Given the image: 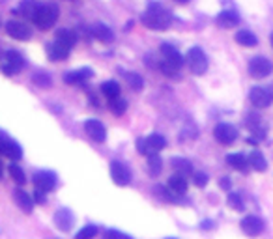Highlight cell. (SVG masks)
<instances>
[{"instance_id":"1","label":"cell","mask_w":273,"mask_h":239,"mask_svg":"<svg viewBox=\"0 0 273 239\" xmlns=\"http://www.w3.org/2000/svg\"><path fill=\"white\" fill-rule=\"evenodd\" d=\"M142 22L146 28L161 32V30H167L172 25V15L161 4H150L148 10L144 11V15H142Z\"/></svg>"},{"instance_id":"2","label":"cell","mask_w":273,"mask_h":239,"mask_svg":"<svg viewBox=\"0 0 273 239\" xmlns=\"http://www.w3.org/2000/svg\"><path fill=\"white\" fill-rule=\"evenodd\" d=\"M58 19V6L56 4H41L38 15L34 17V25L41 30H49Z\"/></svg>"},{"instance_id":"3","label":"cell","mask_w":273,"mask_h":239,"mask_svg":"<svg viewBox=\"0 0 273 239\" xmlns=\"http://www.w3.org/2000/svg\"><path fill=\"white\" fill-rule=\"evenodd\" d=\"M187 62H189V67H191L193 75H204L208 71V56L204 55V51L198 49V47H193V49L187 53Z\"/></svg>"},{"instance_id":"4","label":"cell","mask_w":273,"mask_h":239,"mask_svg":"<svg viewBox=\"0 0 273 239\" xmlns=\"http://www.w3.org/2000/svg\"><path fill=\"white\" fill-rule=\"evenodd\" d=\"M22 67H25V58L17 51H8L4 55V62H2V73L11 77L22 71Z\"/></svg>"},{"instance_id":"5","label":"cell","mask_w":273,"mask_h":239,"mask_svg":"<svg viewBox=\"0 0 273 239\" xmlns=\"http://www.w3.org/2000/svg\"><path fill=\"white\" fill-rule=\"evenodd\" d=\"M271 71H273V64L266 56H255L249 62V73H251V77L266 79L268 75H271Z\"/></svg>"},{"instance_id":"6","label":"cell","mask_w":273,"mask_h":239,"mask_svg":"<svg viewBox=\"0 0 273 239\" xmlns=\"http://www.w3.org/2000/svg\"><path fill=\"white\" fill-rule=\"evenodd\" d=\"M32 179H34L36 189L43 190V193H51V190L56 187V174H55V172H49V170L36 172Z\"/></svg>"},{"instance_id":"7","label":"cell","mask_w":273,"mask_h":239,"mask_svg":"<svg viewBox=\"0 0 273 239\" xmlns=\"http://www.w3.org/2000/svg\"><path fill=\"white\" fill-rule=\"evenodd\" d=\"M110 178H112V181H115L116 185H127L129 181H131V172H129V169H127L126 164L120 163V161H112L110 163Z\"/></svg>"},{"instance_id":"8","label":"cell","mask_w":273,"mask_h":239,"mask_svg":"<svg viewBox=\"0 0 273 239\" xmlns=\"http://www.w3.org/2000/svg\"><path fill=\"white\" fill-rule=\"evenodd\" d=\"M6 32L10 34L13 39H17V41H27V39H30V36H32L30 27H27V25L21 21H10L6 25Z\"/></svg>"},{"instance_id":"9","label":"cell","mask_w":273,"mask_h":239,"mask_svg":"<svg viewBox=\"0 0 273 239\" xmlns=\"http://www.w3.org/2000/svg\"><path fill=\"white\" fill-rule=\"evenodd\" d=\"M249 99H251V103L257 107V109H266L269 107L273 101V95L262 86H255L251 88V92H249Z\"/></svg>"},{"instance_id":"10","label":"cell","mask_w":273,"mask_h":239,"mask_svg":"<svg viewBox=\"0 0 273 239\" xmlns=\"http://www.w3.org/2000/svg\"><path fill=\"white\" fill-rule=\"evenodd\" d=\"M213 135H215L217 142L229 146V144H232V142L238 138V129L230 124H219L217 127H215V131H213Z\"/></svg>"},{"instance_id":"11","label":"cell","mask_w":273,"mask_h":239,"mask_svg":"<svg viewBox=\"0 0 273 239\" xmlns=\"http://www.w3.org/2000/svg\"><path fill=\"white\" fill-rule=\"evenodd\" d=\"M240 226L251 237H257V235H260L264 232V221L260 217H257V215H247L240 223Z\"/></svg>"},{"instance_id":"12","label":"cell","mask_w":273,"mask_h":239,"mask_svg":"<svg viewBox=\"0 0 273 239\" xmlns=\"http://www.w3.org/2000/svg\"><path fill=\"white\" fill-rule=\"evenodd\" d=\"M84 131H86V135L92 138L94 142H105L107 138V129H105V125L98 119H86L84 122Z\"/></svg>"},{"instance_id":"13","label":"cell","mask_w":273,"mask_h":239,"mask_svg":"<svg viewBox=\"0 0 273 239\" xmlns=\"http://www.w3.org/2000/svg\"><path fill=\"white\" fill-rule=\"evenodd\" d=\"M0 153H2V155H6V157L13 159V161L22 157L21 146H19L15 140H11L10 136H6V135H4V138H2V144H0Z\"/></svg>"},{"instance_id":"14","label":"cell","mask_w":273,"mask_h":239,"mask_svg":"<svg viewBox=\"0 0 273 239\" xmlns=\"http://www.w3.org/2000/svg\"><path fill=\"white\" fill-rule=\"evenodd\" d=\"M161 53H163L165 56V62H169V64L176 65V67H181L184 65V56L180 55V51L176 49L174 45H170V43H163L161 45Z\"/></svg>"},{"instance_id":"15","label":"cell","mask_w":273,"mask_h":239,"mask_svg":"<svg viewBox=\"0 0 273 239\" xmlns=\"http://www.w3.org/2000/svg\"><path fill=\"white\" fill-rule=\"evenodd\" d=\"M55 224H56V228L62 230V232L71 230V226H73V213H71L67 207H60V209L55 213Z\"/></svg>"},{"instance_id":"16","label":"cell","mask_w":273,"mask_h":239,"mask_svg":"<svg viewBox=\"0 0 273 239\" xmlns=\"http://www.w3.org/2000/svg\"><path fill=\"white\" fill-rule=\"evenodd\" d=\"M70 47L62 45L60 41H53V43L47 45V56H49L53 62H60V60H66L70 56Z\"/></svg>"},{"instance_id":"17","label":"cell","mask_w":273,"mask_h":239,"mask_svg":"<svg viewBox=\"0 0 273 239\" xmlns=\"http://www.w3.org/2000/svg\"><path fill=\"white\" fill-rule=\"evenodd\" d=\"M90 34H92L98 41H101V43H110V41H115V34H112V30H110L107 25H101V22L94 25V27L90 28Z\"/></svg>"},{"instance_id":"18","label":"cell","mask_w":273,"mask_h":239,"mask_svg":"<svg viewBox=\"0 0 273 239\" xmlns=\"http://www.w3.org/2000/svg\"><path fill=\"white\" fill-rule=\"evenodd\" d=\"M39 8H41V2H38V0H22L21 4H19V8L15 10V13L19 11L22 17H27V19H32L38 15Z\"/></svg>"},{"instance_id":"19","label":"cell","mask_w":273,"mask_h":239,"mask_svg":"<svg viewBox=\"0 0 273 239\" xmlns=\"http://www.w3.org/2000/svg\"><path fill=\"white\" fill-rule=\"evenodd\" d=\"M217 25L221 28H234L240 25V15L232 10H224L217 15Z\"/></svg>"},{"instance_id":"20","label":"cell","mask_w":273,"mask_h":239,"mask_svg":"<svg viewBox=\"0 0 273 239\" xmlns=\"http://www.w3.org/2000/svg\"><path fill=\"white\" fill-rule=\"evenodd\" d=\"M13 200L17 202V206L21 207L25 213H32L34 209V198L28 193H25L22 189H15L13 193Z\"/></svg>"},{"instance_id":"21","label":"cell","mask_w":273,"mask_h":239,"mask_svg":"<svg viewBox=\"0 0 273 239\" xmlns=\"http://www.w3.org/2000/svg\"><path fill=\"white\" fill-rule=\"evenodd\" d=\"M90 77H92V71L88 69V67H82V69L66 73V75H64V82H66V84H81L82 81H86Z\"/></svg>"},{"instance_id":"22","label":"cell","mask_w":273,"mask_h":239,"mask_svg":"<svg viewBox=\"0 0 273 239\" xmlns=\"http://www.w3.org/2000/svg\"><path fill=\"white\" fill-rule=\"evenodd\" d=\"M169 189L178 196L186 195L187 193V178H184L181 174L170 176L169 178Z\"/></svg>"},{"instance_id":"23","label":"cell","mask_w":273,"mask_h":239,"mask_svg":"<svg viewBox=\"0 0 273 239\" xmlns=\"http://www.w3.org/2000/svg\"><path fill=\"white\" fill-rule=\"evenodd\" d=\"M146 144H148V153L152 155V153H159L167 146V138L163 135H159V133H152L146 138Z\"/></svg>"},{"instance_id":"24","label":"cell","mask_w":273,"mask_h":239,"mask_svg":"<svg viewBox=\"0 0 273 239\" xmlns=\"http://www.w3.org/2000/svg\"><path fill=\"white\" fill-rule=\"evenodd\" d=\"M226 163L236 170H241V172H245L247 166H249V161H247L245 155H241V153H229L226 155Z\"/></svg>"},{"instance_id":"25","label":"cell","mask_w":273,"mask_h":239,"mask_svg":"<svg viewBox=\"0 0 273 239\" xmlns=\"http://www.w3.org/2000/svg\"><path fill=\"white\" fill-rule=\"evenodd\" d=\"M249 164H251L257 172H264V170L268 169V161H266V157H264L258 150H253L251 152V155H249Z\"/></svg>"},{"instance_id":"26","label":"cell","mask_w":273,"mask_h":239,"mask_svg":"<svg viewBox=\"0 0 273 239\" xmlns=\"http://www.w3.org/2000/svg\"><path fill=\"white\" fill-rule=\"evenodd\" d=\"M236 41L240 45H243V47H257L258 38L251 30H240V32L236 34Z\"/></svg>"},{"instance_id":"27","label":"cell","mask_w":273,"mask_h":239,"mask_svg":"<svg viewBox=\"0 0 273 239\" xmlns=\"http://www.w3.org/2000/svg\"><path fill=\"white\" fill-rule=\"evenodd\" d=\"M56 41H60L62 45H66V47H73V45L77 43V34L73 32V30H70V28H62V30H58V34H56Z\"/></svg>"},{"instance_id":"28","label":"cell","mask_w":273,"mask_h":239,"mask_svg":"<svg viewBox=\"0 0 273 239\" xmlns=\"http://www.w3.org/2000/svg\"><path fill=\"white\" fill-rule=\"evenodd\" d=\"M101 92H103V95L107 99H116V98H120V86H118V82L115 81H107L101 84Z\"/></svg>"},{"instance_id":"29","label":"cell","mask_w":273,"mask_h":239,"mask_svg":"<svg viewBox=\"0 0 273 239\" xmlns=\"http://www.w3.org/2000/svg\"><path fill=\"white\" fill-rule=\"evenodd\" d=\"M172 164H174V169L178 170V174H181L184 178L193 176V166L187 159H172Z\"/></svg>"},{"instance_id":"30","label":"cell","mask_w":273,"mask_h":239,"mask_svg":"<svg viewBox=\"0 0 273 239\" xmlns=\"http://www.w3.org/2000/svg\"><path fill=\"white\" fill-rule=\"evenodd\" d=\"M148 170H150V174L152 176L161 174V170H163V161H161V157H159L157 153H152V155L148 157Z\"/></svg>"},{"instance_id":"31","label":"cell","mask_w":273,"mask_h":239,"mask_svg":"<svg viewBox=\"0 0 273 239\" xmlns=\"http://www.w3.org/2000/svg\"><path fill=\"white\" fill-rule=\"evenodd\" d=\"M126 82L127 86L131 88V90H142V86H144V81H142L141 75H136V73H126Z\"/></svg>"},{"instance_id":"32","label":"cell","mask_w":273,"mask_h":239,"mask_svg":"<svg viewBox=\"0 0 273 239\" xmlns=\"http://www.w3.org/2000/svg\"><path fill=\"white\" fill-rule=\"evenodd\" d=\"M109 109L115 112L116 116H122L124 112H126V109H127V103L124 101V99H120V98H116V99H110L109 101Z\"/></svg>"},{"instance_id":"33","label":"cell","mask_w":273,"mask_h":239,"mask_svg":"<svg viewBox=\"0 0 273 239\" xmlns=\"http://www.w3.org/2000/svg\"><path fill=\"white\" fill-rule=\"evenodd\" d=\"M98 235V226H94V224H88L84 226L82 230H79L75 234V239H94Z\"/></svg>"},{"instance_id":"34","label":"cell","mask_w":273,"mask_h":239,"mask_svg":"<svg viewBox=\"0 0 273 239\" xmlns=\"http://www.w3.org/2000/svg\"><path fill=\"white\" fill-rule=\"evenodd\" d=\"M229 206L236 211H243V198L240 193H230L229 195Z\"/></svg>"},{"instance_id":"35","label":"cell","mask_w":273,"mask_h":239,"mask_svg":"<svg viewBox=\"0 0 273 239\" xmlns=\"http://www.w3.org/2000/svg\"><path fill=\"white\" fill-rule=\"evenodd\" d=\"M10 174H11V178L15 179L17 183H25L27 181V176H25V172H22V169L19 166V164H11L10 166Z\"/></svg>"},{"instance_id":"36","label":"cell","mask_w":273,"mask_h":239,"mask_svg":"<svg viewBox=\"0 0 273 239\" xmlns=\"http://www.w3.org/2000/svg\"><path fill=\"white\" fill-rule=\"evenodd\" d=\"M32 81L36 82L38 86H43V88H47V86H51V84H53L51 77H49V75H45V73H36V75L32 77Z\"/></svg>"},{"instance_id":"37","label":"cell","mask_w":273,"mask_h":239,"mask_svg":"<svg viewBox=\"0 0 273 239\" xmlns=\"http://www.w3.org/2000/svg\"><path fill=\"white\" fill-rule=\"evenodd\" d=\"M161 71H163L167 77H178V71H180V67H176V65L169 64V62H161Z\"/></svg>"},{"instance_id":"38","label":"cell","mask_w":273,"mask_h":239,"mask_svg":"<svg viewBox=\"0 0 273 239\" xmlns=\"http://www.w3.org/2000/svg\"><path fill=\"white\" fill-rule=\"evenodd\" d=\"M208 174H204V172H193V181H195V185L197 187H206L208 185Z\"/></svg>"},{"instance_id":"39","label":"cell","mask_w":273,"mask_h":239,"mask_svg":"<svg viewBox=\"0 0 273 239\" xmlns=\"http://www.w3.org/2000/svg\"><path fill=\"white\" fill-rule=\"evenodd\" d=\"M105 239H133V237L124 234V232H118V230H107L105 232Z\"/></svg>"},{"instance_id":"40","label":"cell","mask_w":273,"mask_h":239,"mask_svg":"<svg viewBox=\"0 0 273 239\" xmlns=\"http://www.w3.org/2000/svg\"><path fill=\"white\" fill-rule=\"evenodd\" d=\"M136 150L142 153V155H146L148 153V144H146V138H139L136 140Z\"/></svg>"},{"instance_id":"41","label":"cell","mask_w":273,"mask_h":239,"mask_svg":"<svg viewBox=\"0 0 273 239\" xmlns=\"http://www.w3.org/2000/svg\"><path fill=\"white\" fill-rule=\"evenodd\" d=\"M32 198H34L36 202H38V204H45V193H43V190L36 189V190H34Z\"/></svg>"},{"instance_id":"42","label":"cell","mask_w":273,"mask_h":239,"mask_svg":"<svg viewBox=\"0 0 273 239\" xmlns=\"http://www.w3.org/2000/svg\"><path fill=\"white\" fill-rule=\"evenodd\" d=\"M219 185H221V189H224V190H229L230 187H232V183H230L229 178H221L219 179Z\"/></svg>"},{"instance_id":"43","label":"cell","mask_w":273,"mask_h":239,"mask_svg":"<svg viewBox=\"0 0 273 239\" xmlns=\"http://www.w3.org/2000/svg\"><path fill=\"white\" fill-rule=\"evenodd\" d=\"M210 226H213V223H210V221H204L202 223V228H210Z\"/></svg>"},{"instance_id":"44","label":"cell","mask_w":273,"mask_h":239,"mask_svg":"<svg viewBox=\"0 0 273 239\" xmlns=\"http://www.w3.org/2000/svg\"><path fill=\"white\" fill-rule=\"evenodd\" d=\"M176 2H180V4H187L189 0H176Z\"/></svg>"},{"instance_id":"45","label":"cell","mask_w":273,"mask_h":239,"mask_svg":"<svg viewBox=\"0 0 273 239\" xmlns=\"http://www.w3.org/2000/svg\"><path fill=\"white\" fill-rule=\"evenodd\" d=\"M2 138H4V133H0V144H2Z\"/></svg>"},{"instance_id":"46","label":"cell","mask_w":273,"mask_h":239,"mask_svg":"<svg viewBox=\"0 0 273 239\" xmlns=\"http://www.w3.org/2000/svg\"><path fill=\"white\" fill-rule=\"evenodd\" d=\"M269 41H271V47H273V34H271V38H269Z\"/></svg>"},{"instance_id":"47","label":"cell","mask_w":273,"mask_h":239,"mask_svg":"<svg viewBox=\"0 0 273 239\" xmlns=\"http://www.w3.org/2000/svg\"><path fill=\"white\" fill-rule=\"evenodd\" d=\"M0 174H2V164H0Z\"/></svg>"},{"instance_id":"48","label":"cell","mask_w":273,"mask_h":239,"mask_svg":"<svg viewBox=\"0 0 273 239\" xmlns=\"http://www.w3.org/2000/svg\"><path fill=\"white\" fill-rule=\"evenodd\" d=\"M169 239H174V237H169Z\"/></svg>"}]
</instances>
